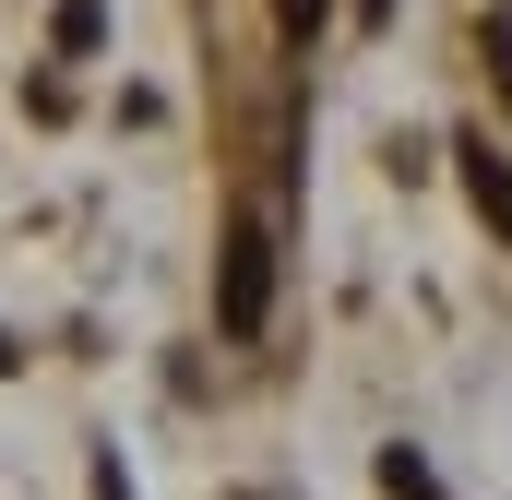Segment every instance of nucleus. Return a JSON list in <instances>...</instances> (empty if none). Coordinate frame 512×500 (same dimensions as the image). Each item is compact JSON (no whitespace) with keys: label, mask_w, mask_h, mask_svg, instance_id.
Returning a JSON list of instances; mask_svg holds the SVG:
<instances>
[{"label":"nucleus","mask_w":512,"mask_h":500,"mask_svg":"<svg viewBox=\"0 0 512 500\" xmlns=\"http://www.w3.org/2000/svg\"><path fill=\"white\" fill-rule=\"evenodd\" d=\"M453 155H465V191H477V215L512 239V155H501V143H453Z\"/></svg>","instance_id":"obj_2"},{"label":"nucleus","mask_w":512,"mask_h":500,"mask_svg":"<svg viewBox=\"0 0 512 500\" xmlns=\"http://www.w3.org/2000/svg\"><path fill=\"white\" fill-rule=\"evenodd\" d=\"M96 36H108V12H96V0H60V60H84Z\"/></svg>","instance_id":"obj_3"},{"label":"nucleus","mask_w":512,"mask_h":500,"mask_svg":"<svg viewBox=\"0 0 512 500\" xmlns=\"http://www.w3.org/2000/svg\"><path fill=\"white\" fill-rule=\"evenodd\" d=\"M274 24H286V36H310V24H322V0H274Z\"/></svg>","instance_id":"obj_6"},{"label":"nucleus","mask_w":512,"mask_h":500,"mask_svg":"<svg viewBox=\"0 0 512 500\" xmlns=\"http://www.w3.org/2000/svg\"><path fill=\"white\" fill-rule=\"evenodd\" d=\"M262 322H274V227L239 215L227 250H215V334H239V346H251Z\"/></svg>","instance_id":"obj_1"},{"label":"nucleus","mask_w":512,"mask_h":500,"mask_svg":"<svg viewBox=\"0 0 512 500\" xmlns=\"http://www.w3.org/2000/svg\"><path fill=\"white\" fill-rule=\"evenodd\" d=\"M477 48H489V72H501V96H512V24H489Z\"/></svg>","instance_id":"obj_5"},{"label":"nucleus","mask_w":512,"mask_h":500,"mask_svg":"<svg viewBox=\"0 0 512 500\" xmlns=\"http://www.w3.org/2000/svg\"><path fill=\"white\" fill-rule=\"evenodd\" d=\"M382 489H393V500H441V489H429V465H417L405 441H393V453H382Z\"/></svg>","instance_id":"obj_4"},{"label":"nucleus","mask_w":512,"mask_h":500,"mask_svg":"<svg viewBox=\"0 0 512 500\" xmlns=\"http://www.w3.org/2000/svg\"><path fill=\"white\" fill-rule=\"evenodd\" d=\"M346 12H358V24H393V0H346Z\"/></svg>","instance_id":"obj_7"}]
</instances>
